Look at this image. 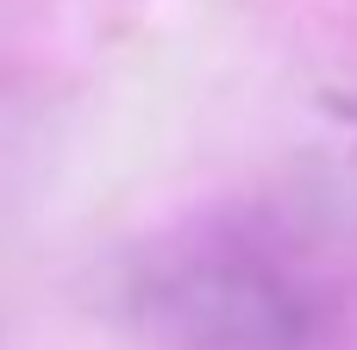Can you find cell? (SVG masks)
Masks as SVG:
<instances>
[{"label":"cell","instance_id":"cell-1","mask_svg":"<svg viewBox=\"0 0 357 350\" xmlns=\"http://www.w3.org/2000/svg\"><path fill=\"white\" fill-rule=\"evenodd\" d=\"M119 313L157 350H320L333 332L326 288L282 250L232 232L132 257Z\"/></svg>","mask_w":357,"mask_h":350}]
</instances>
